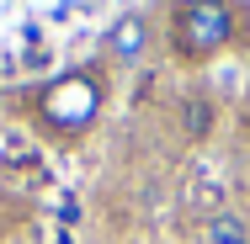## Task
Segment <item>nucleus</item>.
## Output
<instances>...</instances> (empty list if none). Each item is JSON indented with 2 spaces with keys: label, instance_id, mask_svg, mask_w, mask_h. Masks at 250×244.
Returning a JSON list of instances; mask_svg holds the SVG:
<instances>
[{
  "label": "nucleus",
  "instance_id": "nucleus-1",
  "mask_svg": "<svg viewBox=\"0 0 250 244\" xmlns=\"http://www.w3.org/2000/svg\"><path fill=\"white\" fill-rule=\"evenodd\" d=\"M245 38V16L240 0H176L170 21H165V48L181 69H202L229 48H240Z\"/></svg>",
  "mask_w": 250,
  "mask_h": 244
},
{
  "label": "nucleus",
  "instance_id": "nucleus-2",
  "mask_svg": "<svg viewBox=\"0 0 250 244\" xmlns=\"http://www.w3.org/2000/svg\"><path fill=\"white\" fill-rule=\"evenodd\" d=\"M154 48V27L144 11H123L106 32H101V53H106V64H117V69H139Z\"/></svg>",
  "mask_w": 250,
  "mask_h": 244
},
{
  "label": "nucleus",
  "instance_id": "nucleus-3",
  "mask_svg": "<svg viewBox=\"0 0 250 244\" xmlns=\"http://www.w3.org/2000/svg\"><path fill=\"white\" fill-rule=\"evenodd\" d=\"M202 244H250V223H245V212L218 207V212L202 223Z\"/></svg>",
  "mask_w": 250,
  "mask_h": 244
},
{
  "label": "nucleus",
  "instance_id": "nucleus-4",
  "mask_svg": "<svg viewBox=\"0 0 250 244\" xmlns=\"http://www.w3.org/2000/svg\"><path fill=\"white\" fill-rule=\"evenodd\" d=\"M181 122H187V133H192V138H208V128H213V106H208V101H187Z\"/></svg>",
  "mask_w": 250,
  "mask_h": 244
}]
</instances>
